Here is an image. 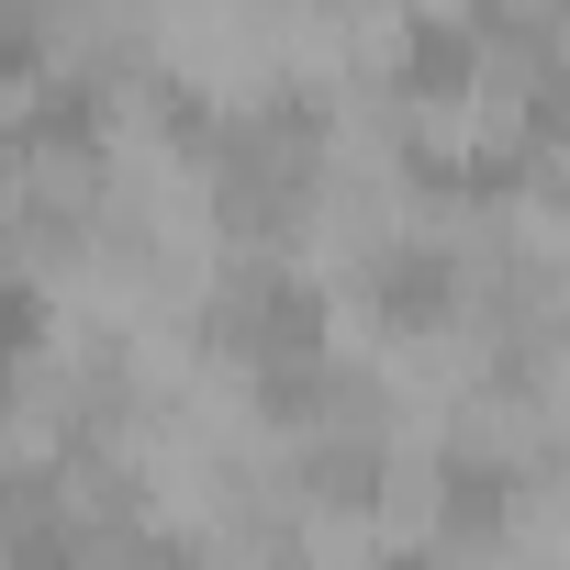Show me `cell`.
Segmentation results:
<instances>
[{
	"label": "cell",
	"mask_w": 570,
	"mask_h": 570,
	"mask_svg": "<svg viewBox=\"0 0 570 570\" xmlns=\"http://www.w3.org/2000/svg\"><path fill=\"white\" fill-rule=\"evenodd\" d=\"M470 12H481V0H403L414 35H470Z\"/></svg>",
	"instance_id": "6da1fadb"
}]
</instances>
